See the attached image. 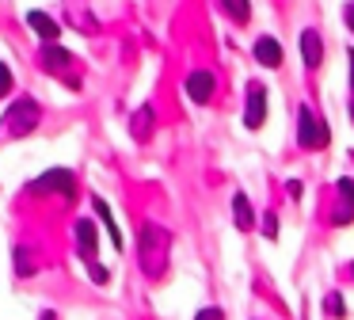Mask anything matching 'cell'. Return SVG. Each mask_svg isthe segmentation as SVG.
<instances>
[{"instance_id": "7c38bea8", "label": "cell", "mask_w": 354, "mask_h": 320, "mask_svg": "<svg viewBox=\"0 0 354 320\" xmlns=\"http://www.w3.org/2000/svg\"><path fill=\"white\" fill-rule=\"evenodd\" d=\"M255 61H259V65H267V69L282 65V46H278V38H270V35L255 38Z\"/></svg>"}, {"instance_id": "ffe728a7", "label": "cell", "mask_w": 354, "mask_h": 320, "mask_svg": "<svg viewBox=\"0 0 354 320\" xmlns=\"http://www.w3.org/2000/svg\"><path fill=\"white\" fill-rule=\"evenodd\" d=\"M12 84H16V80H12V69L4 65V61H0V99H4V96L12 91Z\"/></svg>"}, {"instance_id": "52a82bcc", "label": "cell", "mask_w": 354, "mask_h": 320, "mask_svg": "<svg viewBox=\"0 0 354 320\" xmlns=\"http://www.w3.org/2000/svg\"><path fill=\"white\" fill-rule=\"evenodd\" d=\"M183 88H187V99L191 103H209L214 99V88H217V80H214V73H206V69H198V73H191L183 80Z\"/></svg>"}, {"instance_id": "8fae6325", "label": "cell", "mask_w": 354, "mask_h": 320, "mask_svg": "<svg viewBox=\"0 0 354 320\" xmlns=\"http://www.w3.org/2000/svg\"><path fill=\"white\" fill-rule=\"evenodd\" d=\"M27 27H31L42 42H57V35H62V23L50 19L46 12H27Z\"/></svg>"}, {"instance_id": "d6986e66", "label": "cell", "mask_w": 354, "mask_h": 320, "mask_svg": "<svg viewBox=\"0 0 354 320\" xmlns=\"http://www.w3.org/2000/svg\"><path fill=\"white\" fill-rule=\"evenodd\" d=\"M263 236H267V240H278V217L274 213H263Z\"/></svg>"}, {"instance_id": "6da1fadb", "label": "cell", "mask_w": 354, "mask_h": 320, "mask_svg": "<svg viewBox=\"0 0 354 320\" xmlns=\"http://www.w3.org/2000/svg\"><path fill=\"white\" fill-rule=\"evenodd\" d=\"M168 259H171V233L156 221H145L138 233V263H141V274L145 278H164L168 271Z\"/></svg>"}, {"instance_id": "cb8c5ba5", "label": "cell", "mask_w": 354, "mask_h": 320, "mask_svg": "<svg viewBox=\"0 0 354 320\" xmlns=\"http://www.w3.org/2000/svg\"><path fill=\"white\" fill-rule=\"evenodd\" d=\"M346 27L354 30V4H346Z\"/></svg>"}, {"instance_id": "4316f807", "label": "cell", "mask_w": 354, "mask_h": 320, "mask_svg": "<svg viewBox=\"0 0 354 320\" xmlns=\"http://www.w3.org/2000/svg\"><path fill=\"white\" fill-rule=\"evenodd\" d=\"M351 274H354V267H351Z\"/></svg>"}, {"instance_id": "7402d4cb", "label": "cell", "mask_w": 354, "mask_h": 320, "mask_svg": "<svg viewBox=\"0 0 354 320\" xmlns=\"http://www.w3.org/2000/svg\"><path fill=\"white\" fill-rule=\"evenodd\" d=\"M88 274H92V278L100 282V286H103V282L111 278V274H107V267H100V263H92V267H88Z\"/></svg>"}, {"instance_id": "5b68a950", "label": "cell", "mask_w": 354, "mask_h": 320, "mask_svg": "<svg viewBox=\"0 0 354 320\" xmlns=\"http://www.w3.org/2000/svg\"><path fill=\"white\" fill-rule=\"evenodd\" d=\"M267 122V88L259 80L248 84V107H244V126L248 130H259Z\"/></svg>"}, {"instance_id": "484cf974", "label": "cell", "mask_w": 354, "mask_h": 320, "mask_svg": "<svg viewBox=\"0 0 354 320\" xmlns=\"http://www.w3.org/2000/svg\"><path fill=\"white\" fill-rule=\"evenodd\" d=\"M39 320H57V312H54V309H46V312H42Z\"/></svg>"}, {"instance_id": "ac0fdd59", "label": "cell", "mask_w": 354, "mask_h": 320, "mask_svg": "<svg viewBox=\"0 0 354 320\" xmlns=\"http://www.w3.org/2000/svg\"><path fill=\"white\" fill-rule=\"evenodd\" d=\"M324 312H328V317H346L343 297H339V294H328V297H324Z\"/></svg>"}, {"instance_id": "30bf717a", "label": "cell", "mask_w": 354, "mask_h": 320, "mask_svg": "<svg viewBox=\"0 0 354 320\" xmlns=\"http://www.w3.org/2000/svg\"><path fill=\"white\" fill-rule=\"evenodd\" d=\"M335 225H351L354 221V179H339V210L331 213Z\"/></svg>"}, {"instance_id": "9c48e42d", "label": "cell", "mask_w": 354, "mask_h": 320, "mask_svg": "<svg viewBox=\"0 0 354 320\" xmlns=\"http://www.w3.org/2000/svg\"><path fill=\"white\" fill-rule=\"evenodd\" d=\"M153 126H156V111H153V103H141L138 111H133V118H130V134H133V141H149V137H153Z\"/></svg>"}, {"instance_id": "603a6c76", "label": "cell", "mask_w": 354, "mask_h": 320, "mask_svg": "<svg viewBox=\"0 0 354 320\" xmlns=\"http://www.w3.org/2000/svg\"><path fill=\"white\" fill-rule=\"evenodd\" d=\"M286 190H290V198H301V190H305V187H301V179H290V183H286Z\"/></svg>"}, {"instance_id": "3957f363", "label": "cell", "mask_w": 354, "mask_h": 320, "mask_svg": "<svg viewBox=\"0 0 354 320\" xmlns=\"http://www.w3.org/2000/svg\"><path fill=\"white\" fill-rule=\"evenodd\" d=\"M27 190L35 195H62V198H73L77 195V175L69 168H50L46 175H39L35 183H27Z\"/></svg>"}, {"instance_id": "d4e9b609", "label": "cell", "mask_w": 354, "mask_h": 320, "mask_svg": "<svg viewBox=\"0 0 354 320\" xmlns=\"http://www.w3.org/2000/svg\"><path fill=\"white\" fill-rule=\"evenodd\" d=\"M351 96H354V50H351Z\"/></svg>"}, {"instance_id": "277c9868", "label": "cell", "mask_w": 354, "mask_h": 320, "mask_svg": "<svg viewBox=\"0 0 354 320\" xmlns=\"http://www.w3.org/2000/svg\"><path fill=\"white\" fill-rule=\"evenodd\" d=\"M328 137H331L328 126L316 122L313 107H301V111H297V141H301V149H324Z\"/></svg>"}, {"instance_id": "e0dca14e", "label": "cell", "mask_w": 354, "mask_h": 320, "mask_svg": "<svg viewBox=\"0 0 354 320\" xmlns=\"http://www.w3.org/2000/svg\"><path fill=\"white\" fill-rule=\"evenodd\" d=\"M16 274H19V278L35 274V263H31V251H27V248H16Z\"/></svg>"}, {"instance_id": "5bb4252c", "label": "cell", "mask_w": 354, "mask_h": 320, "mask_svg": "<svg viewBox=\"0 0 354 320\" xmlns=\"http://www.w3.org/2000/svg\"><path fill=\"white\" fill-rule=\"evenodd\" d=\"M232 221H236L240 233H252V229H255V213H252V202H248L244 190L232 195Z\"/></svg>"}, {"instance_id": "2e32d148", "label": "cell", "mask_w": 354, "mask_h": 320, "mask_svg": "<svg viewBox=\"0 0 354 320\" xmlns=\"http://www.w3.org/2000/svg\"><path fill=\"white\" fill-rule=\"evenodd\" d=\"M221 8L229 12V19H232V23H240V27H244V23L252 19V4H248V0H221Z\"/></svg>"}, {"instance_id": "8992f818", "label": "cell", "mask_w": 354, "mask_h": 320, "mask_svg": "<svg viewBox=\"0 0 354 320\" xmlns=\"http://www.w3.org/2000/svg\"><path fill=\"white\" fill-rule=\"evenodd\" d=\"M77 251L88 267L100 263V256H95L100 251V229H95V221H88V217L77 221Z\"/></svg>"}, {"instance_id": "44dd1931", "label": "cell", "mask_w": 354, "mask_h": 320, "mask_svg": "<svg viewBox=\"0 0 354 320\" xmlns=\"http://www.w3.org/2000/svg\"><path fill=\"white\" fill-rule=\"evenodd\" d=\"M194 320H225V312L221 309H198V312H194Z\"/></svg>"}, {"instance_id": "ba28073f", "label": "cell", "mask_w": 354, "mask_h": 320, "mask_svg": "<svg viewBox=\"0 0 354 320\" xmlns=\"http://www.w3.org/2000/svg\"><path fill=\"white\" fill-rule=\"evenodd\" d=\"M301 61H305V69H320L324 61V42H320V30H301Z\"/></svg>"}, {"instance_id": "4fadbf2b", "label": "cell", "mask_w": 354, "mask_h": 320, "mask_svg": "<svg viewBox=\"0 0 354 320\" xmlns=\"http://www.w3.org/2000/svg\"><path fill=\"white\" fill-rule=\"evenodd\" d=\"M42 65H46V73H65L73 65V53L57 42H46L42 46Z\"/></svg>"}, {"instance_id": "9a60e30c", "label": "cell", "mask_w": 354, "mask_h": 320, "mask_svg": "<svg viewBox=\"0 0 354 320\" xmlns=\"http://www.w3.org/2000/svg\"><path fill=\"white\" fill-rule=\"evenodd\" d=\"M92 206H95V217L103 221V229H107V233H111V244H115V248H122V233H118L115 217H111V206L103 202V198H92Z\"/></svg>"}, {"instance_id": "7a4b0ae2", "label": "cell", "mask_w": 354, "mask_h": 320, "mask_svg": "<svg viewBox=\"0 0 354 320\" xmlns=\"http://www.w3.org/2000/svg\"><path fill=\"white\" fill-rule=\"evenodd\" d=\"M42 122V107L35 103L31 96L16 99V103L4 111V118H0V137H8V141H19V137L35 134V126Z\"/></svg>"}]
</instances>
